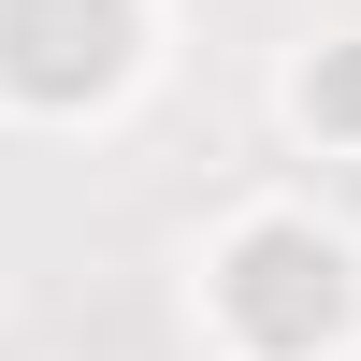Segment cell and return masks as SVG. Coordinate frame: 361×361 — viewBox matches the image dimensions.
<instances>
[{"label": "cell", "mask_w": 361, "mask_h": 361, "mask_svg": "<svg viewBox=\"0 0 361 361\" xmlns=\"http://www.w3.org/2000/svg\"><path fill=\"white\" fill-rule=\"evenodd\" d=\"M231 318H246L260 347H318L347 318V260L318 246V231H246V246H231Z\"/></svg>", "instance_id": "1"}, {"label": "cell", "mask_w": 361, "mask_h": 361, "mask_svg": "<svg viewBox=\"0 0 361 361\" xmlns=\"http://www.w3.org/2000/svg\"><path fill=\"white\" fill-rule=\"evenodd\" d=\"M304 102H318V116H333V130H361V58H333V73H318V87H304Z\"/></svg>", "instance_id": "3"}, {"label": "cell", "mask_w": 361, "mask_h": 361, "mask_svg": "<svg viewBox=\"0 0 361 361\" xmlns=\"http://www.w3.org/2000/svg\"><path fill=\"white\" fill-rule=\"evenodd\" d=\"M130 44V0H0V73L29 102H87Z\"/></svg>", "instance_id": "2"}]
</instances>
